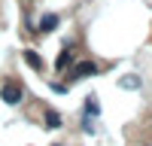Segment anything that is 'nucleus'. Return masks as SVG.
<instances>
[{
    "instance_id": "nucleus-1",
    "label": "nucleus",
    "mask_w": 152,
    "mask_h": 146,
    "mask_svg": "<svg viewBox=\"0 0 152 146\" xmlns=\"http://www.w3.org/2000/svg\"><path fill=\"white\" fill-rule=\"evenodd\" d=\"M97 64L94 61H82V64H76L73 70H70V82H79V79H88V76H97Z\"/></svg>"
},
{
    "instance_id": "nucleus-2",
    "label": "nucleus",
    "mask_w": 152,
    "mask_h": 146,
    "mask_svg": "<svg viewBox=\"0 0 152 146\" xmlns=\"http://www.w3.org/2000/svg\"><path fill=\"white\" fill-rule=\"evenodd\" d=\"M0 97H3L6 104H18V101H21V85H18V82H3Z\"/></svg>"
},
{
    "instance_id": "nucleus-3",
    "label": "nucleus",
    "mask_w": 152,
    "mask_h": 146,
    "mask_svg": "<svg viewBox=\"0 0 152 146\" xmlns=\"http://www.w3.org/2000/svg\"><path fill=\"white\" fill-rule=\"evenodd\" d=\"M58 15H55V12H46V15L40 18V24H37V31H40V34H52L55 28H58Z\"/></svg>"
},
{
    "instance_id": "nucleus-4",
    "label": "nucleus",
    "mask_w": 152,
    "mask_h": 146,
    "mask_svg": "<svg viewBox=\"0 0 152 146\" xmlns=\"http://www.w3.org/2000/svg\"><path fill=\"white\" fill-rule=\"evenodd\" d=\"M70 61H73V46H70V43H64V49L58 52V61H55V67H58V70H64V67L70 64Z\"/></svg>"
},
{
    "instance_id": "nucleus-5",
    "label": "nucleus",
    "mask_w": 152,
    "mask_h": 146,
    "mask_svg": "<svg viewBox=\"0 0 152 146\" xmlns=\"http://www.w3.org/2000/svg\"><path fill=\"white\" fill-rule=\"evenodd\" d=\"M24 64H28V67H34V70H40V73H43V67H46V64H43V58L37 55V52H31V49L24 52Z\"/></svg>"
},
{
    "instance_id": "nucleus-6",
    "label": "nucleus",
    "mask_w": 152,
    "mask_h": 146,
    "mask_svg": "<svg viewBox=\"0 0 152 146\" xmlns=\"http://www.w3.org/2000/svg\"><path fill=\"white\" fill-rule=\"evenodd\" d=\"M46 128H61V116L55 110H46Z\"/></svg>"
},
{
    "instance_id": "nucleus-7",
    "label": "nucleus",
    "mask_w": 152,
    "mask_h": 146,
    "mask_svg": "<svg viewBox=\"0 0 152 146\" xmlns=\"http://www.w3.org/2000/svg\"><path fill=\"white\" fill-rule=\"evenodd\" d=\"M122 88H140V76H125L122 79Z\"/></svg>"
},
{
    "instance_id": "nucleus-8",
    "label": "nucleus",
    "mask_w": 152,
    "mask_h": 146,
    "mask_svg": "<svg viewBox=\"0 0 152 146\" xmlns=\"http://www.w3.org/2000/svg\"><path fill=\"white\" fill-rule=\"evenodd\" d=\"M85 110H88L91 116H97V113H100V107H97V101H94V97H88V101H85Z\"/></svg>"
},
{
    "instance_id": "nucleus-9",
    "label": "nucleus",
    "mask_w": 152,
    "mask_h": 146,
    "mask_svg": "<svg viewBox=\"0 0 152 146\" xmlns=\"http://www.w3.org/2000/svg\"><path fill=\"white\" fill-rule=\"evenodd\" d=\"M55 146H64V143H55Z\"/></svg>"
},
{
    "instance_id": "nucleus-10",
    "label": "nucleus",
    "mask_w": 152,
    "mask_h": 146,
    "mask_svg": "<svg viewBox=\"0 0 152 146\" xmlns=\"http://www.w3.org/2000/svg\"><path fill=\"white\" fill-rule=\"evenodd\" d=\"M146 146H152V143H146Z\"/></svg>"
}]
</instances>
